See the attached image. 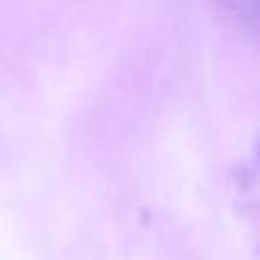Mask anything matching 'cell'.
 I'll list each match as a JSON object with an SVG mask.
<instances>
[{"instance_id": "6da1fadb", "label": "cell", "mask_w": 260, "mask_h": 260, "mask_svg": "<svg viewBox=\"0 0 260 260\" xmlns=\"http://www.w3.org/2000/svg\"><path fill=\"white\" fill-rule=\"evenodd\" d=\"M224 12L231 18L240 23V25H247L249 30L256 27L258 21V0H219Z\"/></svg>"}]
</instances>
